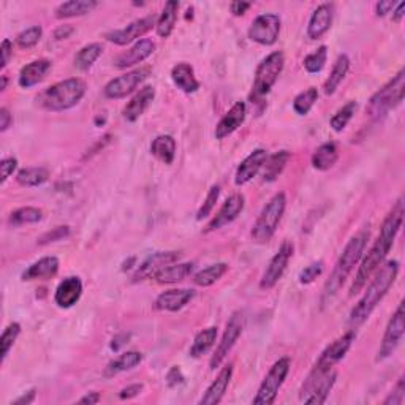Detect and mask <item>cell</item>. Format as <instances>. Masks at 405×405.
Segmentation results:
<instances>
[{
    "mask_svg": "<svg viewBox=\"0 0 405 405\" xmlns=\"http://www.w3.org/2000/svg\"><path fill=\"white\" fill-rule=\"evenodd\" d=\"M404 213L405 211L402 199H397V203L392 206L390 214L386 215L383 225H381L377 240H375L372 247L369 249L367 255L361 261V266L358 269L353 285L350 289V296L360 293L364 289V285L367 284V280L372 279V275L377 273V269L385 263V258L388 257L392 244H395L397 234L402 228Z\"/></svg>",
    "mask_w": 405,
    "mask_h": 405,
    "instance_id": "6da1fadb",
    "label": "cell"
},
{
    "mask_svg": "<svg viewBox=\"0 0 405 405\" xmlns=\"http://www.w3.org/2000/svg\"><path fill=\"white\" fill-rule=\"evenodd\" d=\"M397 274H399V261L396 260L386 261L385 265H381L377 269V273H375L366 293H364L362 298L358 301L356 306L351 309L349 319L351 326H360L371 316L375 307L379 306L381 299L386 296V293L390 291L392 284L396 282Z\"/></svg>",
    "mask_w": 405,
    "mask_h": 405,
    "instance_id": "7a4b0ae2",
    "label": "cell"
},
{
    "mask_svg": "<svg viewBox=\"0 0 405 405\" xmlns=\"http://www.w3.org/2000/svg\"><path fill=\"white\" fill-rule=\"evenodd\" d=\"M367 240H369V230H361L349 240L347 245H345L342 254H340V257L337 258L336 265H334L330 279L326 280L325 289H323V295H321L323 306L328 303H331V299L337 295L339 290L342 289V285L347 282L349 275L356 266V263L361 260L364 249H366V245H367Z\"/></svg>",
    "mask_w": 405,
    "mask_h": 405,
    "instance_id": "3957f363",
    "label": "cell"
},
{
    "mask_svg": "<svg viewBox=\"0 0 405 405\" xmlns=\"http://www.w3.org/2000/svg\"><path fill=\"white\" fill-rule=\"evenodd\" d=\"M86 95V83L79 78L63 79L45 89L37 98L42 108L52 113H61L76 107Z\"/></svg>",
    "mask_w": 405,
    "mask_h": 405,
    "instance_id": "277c9868",
    "label": "cell"
},
{
    "mask_svg": "<svg viewBox=\"0 0 405 405\" xmlns=\"http://www.w3.org/2000/svg\"><path fill=\"white\" fill-rule=\"evenodd\" d=\"M405 93V70H401L395 78L388 81L380 91H377L369 100L366 113L372 119H380L404 102Z\"/></svg>",
    "mask_w": 405,
    "mask_h": 405,
    "instance_id": "5b68a950",
    "label": "cell"
},
{
    "mask_svg": "<svg viewBox=\"0 0 405 405\" xmlns=\"http://www.w3.org/2000/svg\"><path fill=\"white\" fill-rule=\"evenodd\" d=\"M286 208V197L284 192L275 193V195L269 199L261 209L260 215L255 220L254 227H252V239L257 244H266L274 236L275 230L280 224L282 217H284Z\"/></svg>",
    "mask_w": 405,
    "mask_h": 405,
    "instance_id": "8992f818",
    "label": "cell"
},
{
    "mask_svg": "<svg viewBox=\"0 0 405 405\" xmlns=\"http://www.w3.org/2000/svg\"><path fill=\"white\" fill-rule=\"evenodd\" d=\"M285 67V56L282 51H274L271 54L266 56L257 67L254 86H252L250 100L252 103L263 102L274 84L277 83L282 70Z\"/></svg>",
    "mask_w": 405,
    "mask_h": 405,
    "instance_id": "52a82bcc",
    "label": "cell"
},
{
    "mask_svg": "<svg viewBox=\"0 0 405 405\" xmlns=\"http://www.w3.org/2000/svg\"><path fill=\"white\" fill-rule=\"evenodd\" d=\"M336 379L337 372L334 369L333 371H319L314 367L299 390V401L309 405L325 404L336 383Z\"/></svg>",
    "mask_w": 405,
    "mask_h": 405,
    "instance_id": "ba28073f",
    "label": "cell"
},
{
    "mask_svg": "<svg viewBox=\"0 0 405 405\" xmlns=\"http://www.w3.org/2000/svg\"><path fill=\"white\" fill-rule=\"evenodd\" d=\"M291 360L290 358H280L279 361L273 364V367L269 369L266 377L263 379L260 388L257 391V396L254 397V405H271L277 399L279 391L284 385L286 375L290 374Z\"/></svg>",
    "mask_w": 405,
    "mask_h": 405,
    "instance_id": "9c48e42d",
    "label": "cell"
},
{
    "mask_svg": "<svg viewBox=\"0 0 405 405\" xmlns=\"http://www.w3.org/2000/svg\"><path fill=\"white\" fill-rule=\"evenodd\" d=\"M244 326H245L244 314L243 312H234L230 316V320H228V323H227L225 333H224V336H222L219 345H217L214 355L211 356V361H209L211 371H215V369L225 361L227 355L230 353L231 349L234 347V344H236L238 339L243 336Z\"/></svg>",
    "mask_w": 405,
    "mask_h": 405,
    "instance_id": "30bf717a",
    "label": "cell"
},
{
    "mask_svg": "<svg viewBox=\"0 0 405 405\" xmlns=\"http://www.w3.org/2000/svg\"><path fill=\"white\" fill-rule=\"evenodd\" d=\"M151 73H152L151 67H141L137 70H132V72H128L125 75L117 76V78L111 79L109 83L105 86L103 89L105 97L111 100L125 98L127 95H130L146 78H149Z\"/></svg>",
    "mask_w": 405,
    "mask_h": 405,
    "instance_id": "8fae6325",
    "label": "cell"
},
{
    "mask_svg": "<svg viewBox=\"0 0 405 405\" xmlns=\"http://www.w3.org/2000/svg\"><path fill=\"white\" fill-rule=\"evenodd\" d=\"M405 331V314H404V303L399 304V307L388 321V326L385 330L383 340L377 353V361H385L395 353L399 344L402 342Z\"/></svg>",
    "mask_w": 405,
    "mask_h": 405,
    "instance_id": "7c38bea8",
    "label": "cell"
},
{
    "mask_svg": "<svg viewBox=\"0 0 405 405\" xmlns=\"http://www.w3.org/2000/svg\"><path fill=\"white\" fill-rule=\"evenodd\" d=\"M282 21L279 15L265 13L257 16L249 27V38L263 46H273L280 35Z\"/></svg>",
    "mask_w": 405,
    "mask_h": 405,
    "instance_id": "4fadbf2b",
    "label": "cell"
},
{
    "mask_svg": "<svg viewBox=\"0 0 405 405\" xmlns=\"http://www.w3.org/2000/svg\"><path fill=\"white\" fill-rule=\"evenodd\" d=\"M293 250H295V247H293V244L290 243V240H284V243H282L277 254L271 258V261H269L265 273H263L261 275V280H260L261 290L268 291L277 285V282L282 279V275H284L285 269L291 260Z\"/></svg>",
    "mask_w": 405,
    "mask_h": 405,
    "instance_id": "5bb4252c",
    "label": "cell"
},
{
    "mask_svg": "<svg viewBox=\"0 0 405 405\" xmlns=\"http://www.w3.org/2000/svg\"><path fill=\"white\" fill-rule=\"evenodd\" d=\"M355 339H356L355 331H349L345 333L344 336L337 337L334 342H331L321 351V355L319 356V360H316L314 367L319 369V371H333L334 366H336L339 361H342L345 355L349 353Z\"/></svg>",
    "mask_w": 405,
    "mask_h": 405,
    "instance_id": "9a60e30c",
    "label": "cell"
},
{
    "mask_svg": "<svg viewBox=\"0 0 405 405\" xmlns=\"http://www.w3.org/2000/svg\"><path fill=\"white\" fill-rule=\"evenodd\" d=\"M155 24H157V21H155L154 16L139 17V20H135L133 22H130V24L124 29L108 32L107 35H105V38H107L108 42L117 45V46H127V45L133 43L135 40L143 37V35H146L149 31H152V27H154Z\"/></svg>",
    "mask_w": 405,
    "mask_h": 405,
    "instance_id": "2e32d148",
    "label": "cell"
},
{
    "mask_svg": "<svg viewBox=\"0 0 405 405\" xmlns=\"http://www.w3.org/2000/svg\"><path fill=\"white\" fill-rule=\"evenodd\" d=\"M181 258V252H155L151 257L146 258V260L141 263L137 268V271L132 275L133 284H138V282L154 279V275L171 263H176Z\"/></svg>",
    "mask_w": 405,
    "mask_h": 405,
    "instance_id": "e0dca14e",
    "label": "cell"
},
{
    "mask_svg": "<svg viewBox=\"0 0 405 405\" xmlns=\"http://www.w3.org/2000/svg\"><path fill=\"white\" fill-rule=\"evenodd\" d=\"M244 206H245V197L243 195V193H233V195L228 197L227 201L222 204L219 213L213 217V220L209 222L204 233L220 230V228L230 225L231 222L236 220L240 215V213H243Z\"/></svg>",
    "mask_w": 405,
    "mask_h": 405,
    "instance_id": "ac0fdd59",
    "label": "cell"
},
{
    "mask_svg": "<svg viewBox=\"0 0 405 405\" xmlns=\"http://www.w3.org/2000/svg\"><path fill=\"white\" fill-rule=\"evenodd\" d=\"M266 158H268L266 149L258 148L255 151H252L250 154L239 163L236 174H234V184H236L238 187L245 185L247 182L254 179L255 176L261 171V168H263V165H265Z\"/></svg>",
    "mask_w": 405,
    "mask_h": 405,
    "instance_id": "d6986e66",
    "label": "cell"
},
{
    "mask_svg": "<svg viewBox=\"0 0 405 405\" xmlns=\"http://www.w3.org/2000/svg\"><path fill=\"white\" fill-rule=\"evenodd\" d=\"M154 51H155V43L152 42V40L149 38L139 40V42L135 43L130 49L122 52V54L116 57L114 67L125 70L128 67L138 66V63L144 62L146 59L154 54Z\"/></svg>",
    "mask_w": 405,
    "mask_h": 405,
    "instance_id": "ffe728a7",
    "label": "cell"
},
{
    "mask_svg": "<svg viewBox=\"0 0 405 405\" xmlns=\"http://www.w3.org/2000/svg\"><path fill=\"white\" fill-rule=\"evenodd\" d=\"M81 295H83V282L76 275H70L57 285L54 303L61 309H70L79 301Z\"/></svg>",
    "mask_w": 405,
    "mask_h": 405,
    "instance_id": "44dd1931",
    "label": "cell"
},
{
    "mask_svg": "<svg viewBox=\"0 0 405 405\" xmlns=\"http://www.w3.org/2000/svg\"><path fill=\"white\" fill-rule=\"evenodd\" d=\"M245 114H247V107L244 102H236L233 107L228 109V113L224 114V117L219 121V124L215 127V138L217 139H225L234 133L238 128L244 124Z\"/></svg>",
    "mask_w": 405,
    "mask_h": 405,
    "instance_id": "7402d4cb",
    "label": "cell"
},
{
    "mask_svg": "<svg viewBox=\"0 0 405 405\" xmlns=\"http://www.w3.org/2000/svg\"><path fill=\"white\" fill-rule=\"evenodd\" d=\"M334 20V3H321L310 16L307 26V37L319 40L330 31Z\"/></svg>",
    "mask_w": 405,
    "mask_h": 405,
    "instance_id": "603a6c76",
    "label": "cell"
},
{
    "mask_svg": "<svg viewBox=\"0 0 405 405\" xmlns=\"http://www.w3.org/2000/svg\"><path fill=\"white\" fill-rule=\"evenodd\" d=\"M193 298H195V291L190 289L168 290L157 296L154 307L157 310H167V312H178V310L184 309Z\"/></svg>",
    "mask_w": 405,
    "mask_h": 405,
    "instance_id": "cb8c5ba5",
    "label": "cell"
},
{
    "mask_svg": "<svg viewBox=\"0 0 405 405\" xmlns=\"http://www.w3.org/2000/svg\"><path fill=\"white\" fill-rule=\"evenodd\" d=\"M233 377V364H228L217 375V379L209 385V388L204 392L203 397L199 399V405H217L222 402L225 392L228 390V385H230Z\"/></svg>",
    "mask_w": 405,
    "mask_h": 405,
    "instance_id": "d4e9b609",
    "label": "cell"
},
{
    "mask_svg": "<svg viewBox=\"0 0 405 405\" xmlns=\"http://www.w3.org/2000/svg\"><path fill=\"white\" fill-rule=\"evenodd\" d=\"M51 67L52 63L48 59H38V61L27 63V66L21 68L20 76H17V84H20L22 89H31V87L42 83L45 76L49 73Z\"/></svg>",
    "mask_w": 405,
    "mask_h": 405,
    "instance_id": "484cf974",
    "label": "cell"
},
{
    "mask_svg": "<svg viewBox=\"0 0 405 405\" xmlns=\"http://www.w3.org/2000/svg\"><path fill=\"white\" fill-rule=\"evenodd\" d=\"M155 98V89L152 86H146L141 89L137 95H135L130 102H128L124 109H122V116L127 122L138 121L144 111L151 107V103Z\"/></svg>",
    "mask_w": 405,
    "mask_h": 405,
    "instance_id": "4316f807",
    "label": "cell"
},
{
    "mask_svg": "<svg viewBox=\"0 0 405 405\" xmlns=\"http://www.w3.org/2000/svg\"><path fill=\"white\" fill-rule=\"evenodd\" d=\"M59 258L57 257H43L38 261L32 263L24 273H22L21 279L24 282L31 280H48L56 277L59 273Z\"/></svg>",
    "mask_w": 405,
    "mask_h": 405,
    "instance_id": "83f0119b",
    "label": "cell"
},
{
    "mask_svg": "<svg viewBox=\"0 0 405 405\" xmlns=\"http://www.w3.org/2000/svg\"><path fill=\"white\" fill-rule=\"evenodd\" d=\"M171 79L174 86L185 93H193L199 89V81L197 79L190 63H176L171 70Z\"/></svg>",
    "mask_w": 405,
    "mask_h": 405,
    "instance_id": "f1b7e54d",
    "label": "cell"
},
{
    "mask_svg": "<svg viewBox=\"0 0 405 405\" xmlns=\"http://www.w3.org/2000/svg\"><path fill=\"white\" fill-rule=\"evenodd\" d=\"M97 7L98 2H95V0H70V2L57 5L54 13L59 20H68V17H78L92 13Z\"/></svg>",
    "mask_w": 405,
    "mask_h": 405,
    "instance_id": "f546056e",
    "label": "cell"
},
{
    "mask_svg": "<svg viewBox=\"0 0 405 405\" xmlns=\"http://www.w3.org/2000/svg\"><path fill=\"white\" fill-rule=\"evenodd\" d=\"M193 269H195L193 263H171V265L160 269L154 275V279L158 284H178V282H182L192 275Z\"/></svg>",
    "mask_w": 405,
    "mask_h": 405,
    "instance_id": "4dcf8cb0",
    "label": "cell"
},
{
    "mask_svg": "<svg viewBox=\"0 0 405 405\" xmlns=\"http://www.w3.org/2000/svg\"><path fill=\"white\" fill-rule=\"evenodd\" d=\"M151 154L165 165H171L176 157V139L171 135H158L151 143Z\"/></svg>",
    "mask_w": 405,
    "mask_h": 405,
    "instance_id": "1f68e13d",
    "label": "cell"
},
{
    "mask_svg": "<svg viewBox=\"0 0 405 405\" xmlns=\"http://www.w3.org/2000/svg\"><path fill=\"white\" fill-rule=\"evenodd\" d=\"M350 63H351L350 57L347 54H340L337 57L330 76H328V79L325 81V86H323V91H325L326 95H333V93L339 89V86L342 84V81L349 73Z\"/></svg>",
    "mask_w": 405,
    "mask_h": 405,
    "instance_id": "d6a6232c",
    "label": "cell"
},
{
    "mask_svg": "<svg viewBox=\"0 0 405 405\" xmlns=\"http://www.w3.org/2000/svg\"><path fill=\"white\" fill-rule=\"evenodd\" d=\"M291 154L289 151H279L275 152L273 155H268L265 165L261 168V176H263V181L266 182H274L275 179L279 178L284 171L286 163L290 162Z\"/></svg>",
    "mask_w": 405,
    "mask_h": 405,
    "instance_id": "836d02e7",
    "label": "cell"
},
{
    "mask_svg": "<svg viewBox=\"0 0 405 405\" xmlns=\"http://www.w3.org/2000/svg\"><path fill=\"white\" fill-rule=\"evenodd\" d=\"M141 361H143V355H141L139 351H125V353L114 358V360L105 367V377H113V375L130 371V369L139 366Z\"/></svg>",
    "mask_w": 405,
    "mask_h": 405,
    "instance_id": "e575fe53",
    "label": "cell"
},
{
    "mask_svg": "<svg viewBox=\"0 0 405 405\" xmlns=\"http://www.w3.org/2000/svg\"><path fill=\"white\" fill-rule=\"evenodd\" d=\"M179 2H167L165 7H163L162 15L158 16L157 24H155V31L157 35L160 38H168L169 35L173 33L176 21H178V11H179Z\"/></svg>",
    "mask_w": 405,
    "mask_h": 405,
    "instance_id": "d590c367",
    "label": "cell"
},
{
    "mask_svg": "<svg viewBox=\"0 0 405 405\" xmlns=\"http://www.w3.org/2000/svg\"><path fill=\"white\" fill-rule=\"evenodd\" d=\"M339 160V151L336 143H325L319 146L312 154V167L319 171H328Z\"/></svg>",
    "mask_w": 405,
    "mask_h": 405,
    "instance_id": "8d00e7d4",
    "label": "cell"
},
{
    "mask_svg": "<svg viewBox=\"0 0 405 405\" xmlns=\"http://www.w3.org/2000/svg\"><path fill=\"white\" fill-rule=\"evenodd\" d=\"M217 339V326H209L206 330L199 331L195 339H193V344L190 347V356L192 358H201L203 355H206L208 351L214 347Z\"/></svg>",
    "mask_w": 405,
    "mask_h": 405,
    "instance_id": "74e56055",
    "label": "cell"
},
{
    "mask_svg": "<svg viewBox=\"0 0 405 405\" xmlns=\"http://www.w3.org/2000/svg\"><path fill=\"white\" fill-rule=\"evenodd\" d=\"M49 179L48 168L43 167H29L22 168L16 174V182L22 187H38Z\"/></svg>",
    "mask_w": 405,
    "mask_h": 405,
    "instance_id": "f35d334b",
    "label": "cell"
},
{
    "mask_svg": "<svg viewBox=\"0 0 405 405\" xmlns=\"http://www.w3.org/2000/svg\"><path fill=\"white\" fill-rule=\"evenodd\" d=\"M228 271L227 263H215V265H209L208 268L198 271L193 275V284L198 286H211L214 285L217 280H220Z\"/></svg>",
    "mask_w": 405,
    "mask_h": 405,
    "instance_id": "ab89813d",
    "label": "cell"
},
{
    "mask_svg": "<svg viewBox=\"0 0 405 405\" xmlns=\"http://www.w3.org/2000/svg\"><path fill=\"white\" fill-rule=\"evenodd\" d=\"M102 54L103 46L100 43L86 45L84 48H81L78 51V54L75 56V67L81 70V72H86V70H89L93 63L98 61V57Z\"/></svg>",
    "mask_w": 405,
    "mask_h": 405,
    "instance_id": "60d3db41",
    "label": "cell"
},
{
    "mask_svg": "<svg viewBox=\"0 0 405 405\" xmlns=\"http://www.w3.org/2000/svg\"><path fill=\"white\" fill-rule=\"evenodd\" d=\"M42 219H43L42 209L33 208V206H26V208H20L13 211V213L10 214L8 222L13 227H20V225H29V224H38Z\"/></svg>",
    "mask_w": 405,
    "mask_h": 405,
    "instance_id": "b9f144b4",
    "label": "cell"
},
{
    "mask_svg": "<svg viewBox=\"0 0 405 405\" xmlns=\"http://www.w3.org/2000/svg\"><path fill=\"white\" fill-rule=\"evenodd\" d=\"M316 98H319V91H316V87H309V89L304 92L298 93L295 100H293V109H295V113L298 116H306L309 114V111L314 108Z\"/></svg>",
    "mask_w": 405,
    "mask_h": 405,
    "instance_id": "7bdbcfd3",
    "label": "cell"
},
{
    "mask_svg": "<svg viewBox=\"0 0 405 405\" xmlns=\"http://www.w3.org/2000/svg\"><path fill=\"white\" fill-rule=\"evenodd\" d=\"M356 108H358V103L356 102H349L345 103L342 108L336 111V114L331 117L330 121V125L334 132H342L345 127L349 125V122L353 119V116L356 113Z\"/></svg>",
    "mask_w": 405,
    "mask_h": 405,
    "instance_id": "ee69618b",
    "label": "cell"
},
{
    "mask_svg": "<svg viewBox=\"0 0 405 405\" xmlns=\"http://www.w3.org/2000/svg\"><path fill=\"white\" fill-rule=\"evenodd\" d=\"M20 334H21V325L16 321L10 323V325L3 330L2 337H0V355H2V362L7 360L10 350L13 349V345L17 340V337H20Z\"/></svg>",
    "mask_w": 405,
    "mask_h": 405,
    "instance_id": "f6af8a7d",
    "label": "cell"
},
{
    "mask_svg": "<svg viewBox=\"0 0 405 405\" xmlns=\"http://www.w3.org/2000/svg\"><path fill=\"white\" fill-rule=\"evenodd\" d=\"M326 59H328V48L323 45L319 49L314 51L312 54L306 56V59H304V68H306L307 73H320L321 70L325 68Z\"/></svg>",
    "mask_w": 405,
    "mask_h": 405,
    "instance_id": "bcb514c9",
    "label": "cell"
},
{
    "mask_svg": "<svg viewBox=\"0 0 405 405\" xmlns=\"http://www.w3.org/2000/svg\"><path fill=\"white\" fill-rule=\"evenodd\" d=\"M43 37V29L42 26H32L22 31L20 35L16 37V45L20 46L21 49H29L33 48L35 45H38L40 40Z\"/></svg>",
    "mask_w": 405,
    "mask_h": 405,
    "instance_id": "7dc6e473",
    "label": "cell"
},
{
    "mask_svg": "<svg viewBox=\"0 0 405 405\" xmlns=\"http://www.w3.org/2000/svg\"><path fill=\"white\" fill-rule=\"evenodd\" d=\"M219 197H220V185L211 187V190L208 193L206 199H204L203 206L198 209L197 220H203V219H206V217H209L211 214H213V211L215 208V203H217V199H219Z\"/></svg>",
    "mask_w": 405,
    "mask_h": 405,
    "instance_id": "c3c4849f",
    "label": "cell"
},
{
    "mask_svg": "<svg viewBox=\"0 0 405 405\" xmlns=\"http://www.w3.org/2000/svg\"><path fill=\"white\" fill-rule=\"evenodd\" d=\"M70 236V227L62 225L52 228L51 231H46L43 236L38 238V245H48L52 243H57V240H62Z\"/></svg>",
    "mask_w": 405,
    "mask_h": 405,
    "instance_id": "681fc988",
    "label": "cell"
},
{
    "mask_svg": "<svg viewBox=\"0 0 405 405\" xmlns=\"http://www.w3.org/2000/svg\"><path fill=\"white\" fill-rule=\"evenodd\" d=\"M323 273V261H315L312 265H309L303 269L301 273H299V284L301 285H309L312 284V282L320 277Z\"/></svg>",
    "mask_w": 405,
    "mask_h": 405,
    "instance_id": "f907efd6",
    "label": "cell"
},
{
    "mask_svg": "<svg viewBox=\"0 0 405 405\" xmlns=\"http://www.w3.org/2000/svg\"><path fill=\"white\" fill-rule=\"evenodd\" d=\"M405 401V385H404V377L399 379L397 385L395 386V390L390 392V396L385 399L383 405H402Z\"/></svg>",
    "mask_w": 405,
    "mask_h": 405,
    "instance_id": "816d5d0a",
    "label": "cell"
},
{
    "mask_svg": "<svg viewBox=\"0 0 405 405\" xmlns=\"http://www.w3.org/2000/svg\"><path fill=\"white\" fill-rule=\"evenodd\" d=\"M185 383V377L182 374L179 366H173L167 374V385L169 388H178V386Z\"/></svg>",
    "mask_w": 405,
    "mask_h": 405,
    "instance_id": "f5cc1de1",
    "label": "cell"
},
{
    "mask_svg": "<svg viewBox=\"0 0 405 405\" xmlns=\"http://www.w3.org/2000/svg\"><path fill=\"white\" fill-rule=\"evenodd\" d=\"M16 168H17V160L15 157L3 158L2 163H0V171H2V179H0V182L5 184L10 176L16 171Z\"/></svg>",
    "mask_w": 405,
    "mask_h": 405,
    "instance_id": "db71d44e",
    "label": "cell"
},
{
    "mask_svg": "<svg viewBox=\"0 0 405 405\" xmlns=\"http://www.w3.org/2000/svg\"><path fill=\"white\" fill-rule=\"evenodd\" d=\"M0 54H2V61H0V68H5L10 63L11 57H13V43L8 38H5L0 46Z\"/></svg>",
    "mask_w": 405,
    "mask_h": 405,
    "instance_id": "11a10c76",
    "label": "cell"
},
{
    "mask_svg": "<svg viewBox=\"0 0 405 405\" xmlns=\"http://www.w3.org/2000/svg\"><path fill=\"white\" fill-rule=\"evenodd\" d=\"M143 390H144L143 383H133L130 386H127V388L121 390L119 399H122V401H128V399H133V397L139 396L141 392H143Z\"/></svg>",
    "mask_w": 405,
    "mask_h": 405,
    "instance_id": "9f6ffc18",
    "label": "cell"
},
{
    "mask_svg": "<svg viewBox=\"0 0 405 405\" xmlns=\"http://www.w3.org/2000/svg\"><path fill=\"white\" fill-rule=\"evenodd\" d=\"M395 8H396V2H392V0H380V2L375 3V13H377V16L380 17L391 13Z\"/></svg>",
    "mask_w": 405,
    "mask_h": 405,
    "instance_id": "6f0895ef",
    "label": "cell"
},
{
    "mask_svg": "<svg viewBox=\"0 0 405 405\" xmlns=\"http://www.w3.org/2000/svg\"><path fill=\"white\" fill-rule=\"evenodd\" d=\"M11 124H13V116H11L8 108H0V132H7Z\"/></svg>",
    "mask_w": 405,
    "mask_h": 405,
    "instance_id": "680465c9",
    "label": "cell"
},
{
    "mask_svg": "<svg viewBox=\"0 0 405 405\" xmlns=\"http://www.w3.org/2000/svg\"><path fill=\"white\" fill-rule=\"evenodd\" d=\"M73 32H75L73 26H70V24L59 26L54 31V38L57 40V42H61V40H67V38L72 37Z\"/></svg>",
    "mask_w": 405,
    "mask_h": 405,
    "instance_id": "91938a15",
    "label": "cell"
},
{
    "mask_svg": "<svg viewBox=\"0 0 405 405\" xmlns=\"http://www.w3.org/2000/svg\"><path fill=\"white\" fill-rule=\"evenodd\" d=\"M252 7V3L249 2H231L230 3V11L234 16H243L247 13V10Z\"/></svg>",
    "mask_w": 405,
    "mask_h": 405,
    "instance_id": "94428289",
    "label": "cell"
},
{
    "mask_svg": "<svg viewBox=\"0 0 405 405\" xmlns=\"http://www.w3.org/2000/svg\"><path fill=\"white\" fill-rule=\"evenodd\" d=\"M35 397H37V390L32 388V390H29L27 392H24V395H22L21 397H17L13 404L15 405H29L35 401Z\"/></svg>",
    "mask_w": 405,
    "mask_h": 405,
    "instance_id": "6125c7cd",
    "label": "cell"
},
{
    "mask_svg": "<svg viewBox=\"0 0 405 405\" xmlns=\"http://www.w3.org/2000/svg\"><path fill=\"white\" fill-rule=\"evenodd\" d=\"M100 399H102V396H100V392L97 391H92V392H87L86 396H83L79 399V404H84V405H95L100 402Z\"/></svg>",
    "mask_w": 405,
    "mask_h": 405,
    "instance_id": "be15d7a7",
    "label": "cell"
},
{
    "mask_svg": "<svg viewBox=\"0 0 405 405\" xmlns=\"http://www.w3.org/2000/svg\"><path fill=\"white\" fill-rule=\"evenodd\" d=\"M405 16V3L401 2V3H397L396 5V8L392 10V21L395 22H401L402 21V17Z\"/></svg>",
    "mask_w": 405,
    "mask_h": 405,
    "instance_id": "e7e4bbea",
    "label": "cell"
},
{
    "mask_svg": "<svg viewBox=\"0 0 405 405\" xmlns=\"http://www.w3.org/2000/svg\"><path fill=\"white\" fill-rule=\"evenodd\" d=\"M124 339V334H122V336H117V337H114L113 339V344H111V350H114V351H117L119 350L122 345H124L125 342H121V340Z\"/></svg>",
    "mask_w": 405,
    "mask_h": 405,
    "instance_id": "03108f58",
    "label": "cell"
},
{
    "mask_svg": "<svg viewBox=\"0 0 405 405\" xmlns=\"http://www.w3.org/2000/svg\"><path fill=\"white\" fill-rule=\"evenodd\" d=\"M7 84H8V78L5 75H2V84H0V91H5L7 89Z\"/></svg>",
    "mask_w": 405,
    "mask_h": 405,
    "instance_id": "003e7915",
    "label": "cell"
}]
</instances>
